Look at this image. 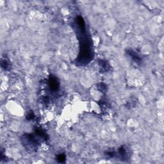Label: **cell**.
I'll use <instances>...</instances> for the list:
<instances>
[{"label":"cell","instance_id":"cell-9","mask_svg":"<svg viewBox=\"0 0 164 164\" xmlns=\"http://www.w3.org/2000/svg\"><path fill=\"white\" fill-rule=\"evenodd\" d=\"M57 160L59 163H64L65 162H66V155H65L64 153L60 154L57 156Z\"/></svg>","mask_w":164,"mask_h":164},{"label":"cell","instance_id":"cell-7","mask_svg":"<svg viewBox=\"0 0 164 164\" xmlns=\"http://www.w3.org/2000/svg\"><path fill=\"white\" fill-rule=\"evenodd\" d=\"M99 65H100V67L102 71L106 72L109 71L110 69V65L107 61H105V60H101V61L99 62Z\"/></svg>","mask_w":164,"mask_h":164},{"label":"cell","instance_id":"cell-3","mask_svg":"<svg viewBox=\"0 0 164 164\" xmlns=\"http://www.w3.org/2000/svg\"><path fill=\"white\" fill-rule=\"evenodd\" d=\"M48 87L51 92H57L60 89V82L57 76L51 75L49 77Z\"/></svg>","mask_w":164,"mask_h":164},{"label":"cell","instance_id":"cell-8","mask_svg":"<svg viewBox=\"0 0 164 164\" xmlns=\"http://www.w3.org/2000/svg\"><path fill=\"white\" fill-rule=\"evenodd\" d=\"M1 66L3 69H4L5 70H8L10 67V62L9 60H8L7 58H3L1 60Z\"/></svg>","mask_w":164,"mask_h":164},{"label":"cell","instance_id":"cell-4","mask_svg":"<svg viewBox=\"0 0 164 164\" xmlns=\"http://www.w3.org/2000/svg\"><path fill=\"white\" fill-rule=\"evenodd\" d=\"M116 157H118L123 161L127 160L130 157V151L128 147L126 146H122L118 149V151L116 152Z\"/></svg>","mask_w":164,"mask_h":164},{"label":"cell","instance_id":"cell-1","mask_svg":"<svg viewBox=\"0 0 164 164\" xmlns=\"http://www.w3.org/2000/svg\"><path fill=\"white\" fill-rule=\"evenodd\" d=\"M76 32L80 41V54L77 62L83 66L90 62L93 57L92 51V42L87 35L85 23L81 16H77L75 20Z\"/></svg>","mask_w":164,"mask_h":164},{"label":"cell","instance_id":"cell-6","mask_svg":"<svg viewBox=\"0 0 164 164\" xmlns=\"http://www.w3.org/2000/svg\"><path fill=\"white\" fill-rule=\"evenodd\" d=\"M35 135L44 140H47L49 139L48 135H47V133L42 128H36L35 129Z\"/></svg>","mask_w":164,"mask_h":164},{"label":"cell","instance_id":"cell-2","mask_svg":"<svg viewBox=\"0 0 164 164\" xmlns=\"http://www.w3.org/2000/svg\"><path fill=\"white\" fill-rule=\"evenodd\" d=\"M21 142L27 151L30 152L36 151L38 146V142L35 135L31 133H25L21 137Z\"/></svg>","mask_w":164,"mask_h":164},{"label":"cell","instance_id":"cell-5","mask_svg":"<svg viewBox=\"0 0 164 164\" xmlns=\"http://www.w3.org/2000/svg\"><path fill=\"white\" fill-rule=\"evenodd\" d=\"M126 53L134 62L137 63V64H139L140 62H141V61H142L141 57L134 50L128 49L126 51Z\"/></svg>","mask_w":164,"mask_h":164},{"label":"cell","instance_id":"cell-10","mask_svg":"<svg viewBox=\"0 0 164 164\" xmlns=\"http://www.w3.org/2000/svg\"><path fill=\"white\" fill-rule=\"evenodd\" d=\"M98 89L99 90H100L101 92H106L107 88H106V85L105 83H100L98 85Z\"/></svg>","mask_w":164,"mask_h":164},{"label":"cell","instance_id":"cell-11","mask_svg":"<svg viewBox=\"0 0 164 164\" xmlns=\"http://www.w3.org/2000/svg\"><path fill=\"white\" fill-rule=\"evenodd\" d=\"M35 115L32 110H30L27 115V119L28 120H33L34 119H35Z\"/></svg>","mask_w":164,"mask_h":164}]
</instances>
